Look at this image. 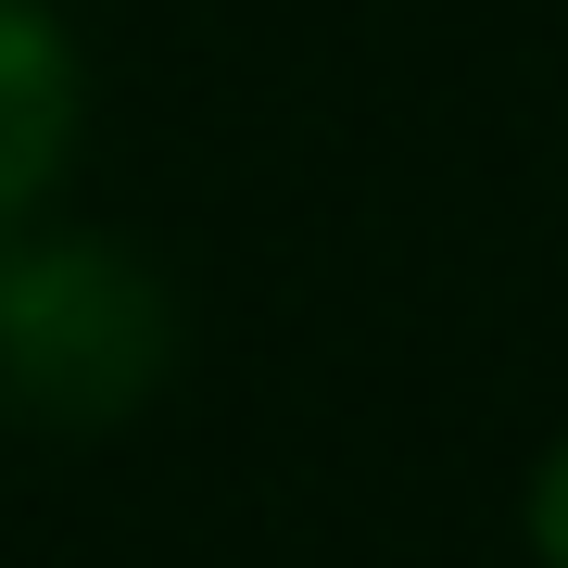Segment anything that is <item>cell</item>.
Returning <instances> with one entry per match:
<instances>
[{
  "instance_id": "cell-1",
  "label": "cell",
  "mask_w": 568,
  "mask_h": 568,
  "mask_svg": "<svg viewBox=\"0 0 568 568\" xmlns=\"http://www.w3.org/2000/svg\"><path fill=\"white\" fill-rule=\"evenodd\" d=\"M190 354L178 278L126 227L26 215L0 227V429L13 443H114L164 405Z\"/></svg>"
},
{
  "instance_id": "cell-2",
  "label": "cell",
  "mask_w": 568,
  "mask_h": 568,
  "mask_svg": "<svg viewBox=\"0 0 568 568\" xmlns=\"http://www.w3.org/2000/svg\"><path fill=\"white\" fill-rule=\"evenodd\" d=\"M77 140H89V51L63 0H0V227L51 215Z\"/></svg>"
},
{
  "instance_id": "cell-3",
  "label": "cell",
  "mask_w": 568,
  "mask_h": 568,
  "mask_svg": "<svg viewBox=\"0 0 568 568\" xmlns=\"http://www.w3.org/2000/svg\"><path fill=\"white\" fill-rule=\"evenodd\" d=\"M518 544H530V568H568V429L530 455V480H518Z\"/></svg>"
}]
</instances>
